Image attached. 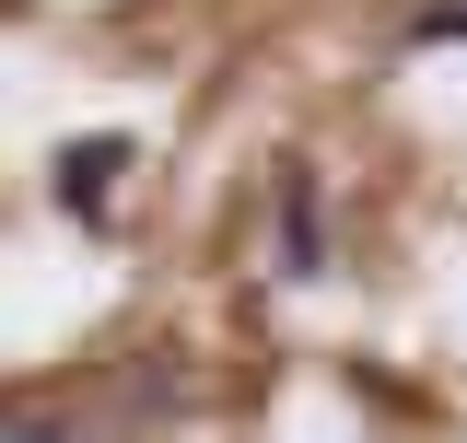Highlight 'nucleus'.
Segmentation results:
<instances>
[{
    "instance_id": "1",
    "label": "nucleus",
    "mask_w": 467,
    "mask_h": 443,
    "mask_svg": "<svg viewBox=\"0 0 467 443\" xmlns=\"http://www.w3.org/2000/svg\"><path fill=\"white\" fill-rule=\"evenodd\" d=\"M117 175H129V140H117V129H94V140H58L47 187H58V211H70V222H106Z\"/></svg>"
},
{
    "instance_id": "2",
    "label": "nucleus",
    "mask_w": 467,
    "mask_h": 443,
    "mask_svg": "<svg viewBox=\"0 0 467 443\" xmlns=\"http://www.w3.org/2000/svg\"><path fill=\"white\" fill-rule=\"evenodd\" d=\"M281 280H327V199L304 164L281 175Z\"/></svg>"
},
{
    "instance_id": "3",
    "label": "nucleus",
    "mask_w": 467,
    "mask_h": 443,
    "mask_svg": "<svg viewBox=\"0 0 467 443\" xmlns=\"http://www.w3.org/2000/svg\"><path fill=\"white\" fill-rule=\"evenodd\" d=\"M444 36H467V0H420L409 12V47H444Z\"/></svg>"
}]
</instances>
